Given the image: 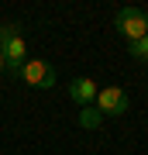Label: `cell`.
<instances>
[{
	"instance_id": "cell-1",
	"label": "cell",
	"mask_w": 148,
	"mask_h": 155,
	"mask_svg": "<svg viewBox=\"0 0 148 155\" xmlns=\"http://www.w3.org/2000/svg\"><path fill=\"white\" fill-rule=\"evenodd\" d=\"M0 55H4V66H11V72H21L28 45L21 38V24H0Z\"/></svg>"
},
{
	"instance_id": "cell-2",
	"label": "cell",
	"mask_w": 148,
	"mask_h": 155,
	"mask_svg": "<svg viewBox=\"0 0 148 155\" xmlns=\"http://www.w3.org/2000/svg\"><path fill=\"white\" fill-rule=\"evenodd\" d=\"M114 24H117V31L127 38V45L141 41L148 35V14L141 11V7H121L117 17H114Z\"/></svg>"
},
{
	"instance_id": "cell-3",
	"label": "cell",
	"mask_w": 148,
	"mask_h": 155,
	"mask_svg": "<svg viewBox=\"0 0 148 155\" xmlns=\"http://www.w3.org/2000/svg\"><path fill=\"white\" fill-rule=\"evenodd\" d=\"M93 104H97V114L100 117H121L127 110V93L121 86H100Z\"/></svg>"
},
{
	"instance_id": "cell-4",
	"label": "cell",
	"mask_w": 148,
	"mask_h": 155,
	"mask_svg": "<svg viewBox=\"0 0 148 155\" xmlns=\"http://www.w3.org/2000/svg\"><path fill=\"white\" fill-rule=\"evenodd\" d=\"M17 76H21L28 86H35V90H52V86H55V69H52L45 59H28Z\"/></svg>"
},
{
	"instance_id": "cell-5",
	"label": "cell",
	"mask_w": 148,
	"mask_h": 155,
	"mask_svg": "<svg viewBox=\"0 0 148 155\" xmlns=\"http://www.w3.org/2000/svg\"><path fill=\"white\" fill-rule=\"evenodd\" d=\"M97 83L90 76H76L69 83V97H72V104H79V107H93V100H97Z\"/></svg>"
},
{
	"instance_id": "cell-6",
	"label": "cell",
	"mask_w": 148,
	"mask_h": 155,
	"mask_svg": "<svg viewBox=\"0 0 148 155\" xmlns=\"http://www.w3.org/2000/svg\"><path fill=\"white\" fill-rule=\"evenodd\" d=\"M100 121H104V117L97 114V107H86V110L79 114V124H83V127H97Z\"/></svg>"
},
{
	"instance_id": "cell-7",
	"label": "cell",
	"mask_w": 148,
	"mask_h": 155,
	"mask_svg": "<svg viewBox=\"0 0 148 155\" xmlns=\"http://www.w3.org/2000/svg\"><path fill=\"white\" fill-rule=\"evenodd\" d=\"M131 55H134L138 62H148V35H145L141 41H134V45H131Z\"/></svg>"
},
{
	"instance_id": "cell-8",
	"label": "cell",
	"mask_w": 148,
	"mask_h": 155,
	"mask_svg": "<svg viewBox=\"0 0 148 155\" xmlns=\"http://www.w3.org/2000/svg\"><path fill=\"white\" fill-rule=\"evenodd\" d=\"M0 72H4V55H0Z\"/></svg>"
}]
</instances>
